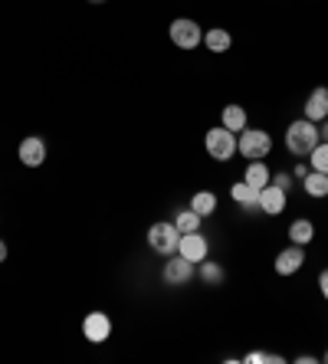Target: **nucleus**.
I'll return each mask as SVG.
<instances>
[{"mask_svg":"<svg viewBox=\"0 0 328 364\" xmlns=\"http://www.w3.org/2000/svg\"><path fill=\"white\" fill-rule=\"evenodd\" d=\"M319 141H322L319 125L309 122V119H299V122H292V125L286 128V151L295 154V158H309V151Z\"/></svg>","mask_w":328,"mask_h":364,"instance_id":"f257e3e1","label":"nucleus"},{"mask_svg":"<svg viewBox=\"0 0 328 364\" xmlns=\"http://www.w3.org/2000/svg\"><path fill=\"white\" fill-rule=\"evenodd\" d=\"M273 151V135L263 132V128H250L246 125L240 135H236V154H243L250 161H263L266 154Z\"/></svg>","mask_w":328,"mask_h":364,"instance_id":"f03ea898","label":"nucleus"},{"mask_svg":"<svg viewBox=\"0 0 328 364\" xmlns=\"http://www.w3.org/2000/svg\"><path fill=\"white\" fill-rule=\"evenodd\" d=\"M203 148H207V154H211L213 161H220V164L233 161V154H236V132H230V128H223V125L211 128V132L203 135Z\"/></svg>","mask_w":328,"mask_h":364,"instance_id":"7ed1b4c3","label":"nucleus"},{"mask_svg":"<svg viewBox=\"0 0 328 364\" xmlns=\"http://www.w3.org/2000/svg\"><path fill=\"white\" fill-rule=\"evenodd\" d=\"M177 243H181V230L174 227V220H158L148 227V246L158 256H174Z\"/></svg>","mask_w":328,"mask_h":364,"instance_id":"20e7f679","label":"nucleus"},{"mask_svg":"<svg viewBox=\"0 0 328 364\" xmlns=\"http://www.w3.org/2000/svg\"><path fill=\"white\" fill-rule=\"evenodd\" d=\"M168 36H171V43H174L177 50H197V46L203 43V30H201V23H197V20H191V17H177V20H171Z\"/></svg>","mask_w":328,"mask_h":364,"instance_id":"39448f33","label":"nucleus"},{"mask_svg":"<svg viewBox=\"0 0 328 364\" xmlns=\"http://www.w3.org/2000/svg\"><path fill=\"white\" fill-rule=\"evenodd\" d=\"M194 276H197V263L184 259L181 253L164 256V269H161V279H164V286L181 289V286H187V282H191Z\"/></svg>","mask_w":328,"mask_h":364,"instance_id":"423d86ee","label":"nucleus"},{"mask_svg":"<svg viewBox=\"0 0 328 364\" xmlns=\"http://www.w3.org/2000/svg\"><path fill=\"white\" fill-rule=\"evenodd\" d=\"M177 253L184 256V259H191V263H203V259L211 256V240L203 237L201 230H194V233H181Z\"/></svg>","mask_w":328,"mask_h":364,"instance_id":"0eeeda50","label":"nucleus"},{"mask_svg":"<svg viewBox=\"0 0 328 364\" xmlns=\"http://www.w3.org/2000/svg\"><path fill=\"white\" fill-rule=\"evenodd\" d=\"M109 335H112V315L89 312L83 318V338L89 345H102V341H109Z\"/></svg>","mask_w":328,"mask_h":364,"instance_id":"6e6552de","label":"nucleus"},{"mask_svg":"<svg viewBox=\"0 0 328 364\" xmlns=\"http://www.w3.org/2000/svg\"><path fill=\"white\" fill-rule=\"evenodd\" d=\"M17 158L23 168H43L46 164V141L40 135H26L17 144Z\"/></svg>","mask_w":328,"mask_h":364,"instance_id":"1a4fd4ad","label":"nucleus"},{"mask_svg":"<svg viewBox=\"0 0 328 364\" xmlns=\"http://www.w3.org/2000/svg\"><path fill=\"white\" fill-rule=\"evenodd\" d=\"M305 266V246L289 243L282 253L276 256V272L279 276H295V272Z\"/></svg>","mask_w":328,"mask_h":364,"instance_id":"9d476101","label":"nucleus"},{"mask_svg":"<svg viewBox=\"0 0 328 364\" xmlns=\"http://www.w3.org/2000/svg\"><path fill=\"white\" fill-rule=\"evenodd\" d=\"M302 112H305V119L315 122V125H322V122L328 119V89L325 85H315V89H312Z\"/></svg>","mask_w":328,"mask_h":364,"instance_id":"9b49d317","label":"nucleus"},{"mask_svg":"<svg viewBox=\"0 0 328 364\" xmlns=\"http://www.w3.org/2000/svg\"><path fill=\"white\" fill-rule=\"evenodd\" d=\"M286 197H289L286 191H282V187H276L270 181V184L260 191V210L270 213V217H279V213L286 210Z\"/></svg>","mask_w":328,"mask_h":364,"instance_id":"f8f14e48","label":"nucleus"},{"mask_svg":"<svg viewBox=\"0 0 328 364\" xmlns=\"http://www.w3.org/2000/svg\"><path fill=\"white\" fill-rule=\"evenodd\" d=\"M230 197H233L243 210H260V187H253V184H246V181H236L233 187H230Z\"/></svg>","mask_w":328,"mask_h":364,"instance_id":"ddd939ff","label":"nucleus"},{"mask_svg":"<svg viewBox=\"0 0 328 364\" xmlns=\"http://www.w3.org/2000/svg\"><path fill=\"white\" fill-rule=\"evenodd\" d=\"M220 125L230 128V132H236V135H240V132H243V128L250 125V115H246L243 105H227V109H223V115H220Z\"/></svg>","mask_w":328,"mask_h":364,"instance_id":"4468645a","label":"nucleus"},{"mask_svg":"<svg viewBox=\"0 0 328 364\" xmlns=\"http://www.w3.org/2000/svg\"><path fill=\"white\" fill-rule=\"evenodd\" d=\"M203 46L211 53H227L230 46H233V36H230L223 26H211V30L203 33Z\"/></svg>","mask_w":328,"mask_h":364,"instance_id":"2eb2a0df","label":"nucleus"},{"mask_svg":"<svg viewBox=\"0 0 328 364\" xmlns=\"http://www.w3.org/2000/svg\"><path fill=\"white\" fill-rule=\"evenodd\" d=\"M197 279L203 286H220V282L227 279V269L220 263H213V259H203V263H197Z\"/></svg>","mask_w":328,"mask_h":364,"instance_id":"dca6fc26","label":"nucleus"},{"mask_svg":"<svg viewBox=\"0 0 328 364\" xmlns=\"http://www.w3.org/2000/svg\"><path fill=\"white\" fill-rule=\"evenodd\" d=\"M312 237H315V223L299 217V220L289 223V243H299V246H309Z\"/></svg>","mask_w":328,"mask_h":364,"instance_id":"f3484780","label":"nucleus"},{"mask_svg":"<svg viewBox=\"0 0 328 364\" xmlns=\"http://www.w3.org/2000/svg\"><path fill=\"white\" fill-rule=\"evenodd\" d=\"M302 187L305 194L315 197V200H322V197H328V174H322V171H309L302 178Z\"/></svg>","mask_w":328,"mask_h":364,"instance_id":"a211bd4d","label":"nucleus"},{"mask_svg":"<svg viewBox=\"0 0 328 364\" xmlns=\"http://www.w3.org/2000/svg\"><path fill=\"white\" fill-rule=\"evenodd\" d=\"M174 227L181 230V233H194V230H201L203 227V217L194 207H184V210H177L174 213Z\"/></svg>","mask_w":328,"mask_h":364,"instance_id":"6ab92c4d","label":"nucleus"},{"mask_svg":"<svg viewBox=\"0 0 328 364\" xmlns=\"http://www.w3.org/2000/svg\"><path fill=\"white\" fill-rule=\"evenodd\" d=\"M243 181H246V184H253V187H260V191H263V187L270 184V168H266L263 161H250V164H246Z\"/></svg>","mask_w":328,"mask_h":364,"instance_id":"aec40b11","label":"nucleus"},{"mask_svg":"<svg viewBox=\"0 0 328 364\" xmlns=\"http://www.w3.org/2000/svg\"><path fill=\"white\" fill-rule=\"evenodd\" d=\"M191 207L201 217H211V213H217V194H211V191H197V194L191 197Z\"/></svg>","mask_w":328,"mask_h":364,"instance_id":"412c9836","label":"nucleus"},{"mask_svg":"<svg viewBox=\"0 0 328 364\" xmlns=\"http://www.w3.org/2000/svg\"><path fill=\"white\" fill-rule=\"evenodd\" d=\"M309 168L312 171H322V174H328V141H319L315 148L309 151Z\"/></svg>","mask_w":328,"mask_h":364,"instance_id":"4be33fe9","label":"nucleus"},{"mask_svg":"<svg viewBox=\"0 0 328 364\" xmlns=\"http://www.w3.org/2000/svg\"><path fill=\"white\" fill-rule=\"evenodd\" d=\"M243 361H246V364H263V361L282 364V361H286V358H282V355H266V351H250V355H246Z\"/></svg>","mask_w":328,"mask_h":364,"instance_id":"5701e85b","label":"nucleus"},{"mask_svg":"<svg viewBox=\"0 0 328 364\" xmlns=\"http://www.w3.org/2000/svg\"><path fill=\"white\" fill-rule=\"evenodd\" d=\"M273 184H276V187H282V191H286V194H289V191H292V174H289V171H279V174H273Z\"/></svg>","mask_w":328,"mask_h":364,"instance_id":"b1692460","label":"nucleus"},{"mask_svg":"<svg viewBox=\"0 0 328 364\" xmlns=\"http://www.w3.org/2000/svg\"><path fill=\"white\" fill-rule=\"evenodd\" d=\"M309 171H312V168H309V161H295V168H292V171H289V174H292V178H295V181H302V178H305V174H309Z\"/></svg>","mask_w":328,"mask_h":364,"instance_id":"393cba45","label":"nucleus"},{"mask_svg":"<svg viewBox=\"0 0 328 364\" xmlns=\"http://www.w3.org/2000/svg\"><path fill=\"white\" fill-rule=\"evenodd\" d=\"M319 289H322V299L328 302V269H322V272H319Z\"/></svg>","mask_w":328,"mask_h":364,"instance_id":"a878e982","label":"nucleus"},{"mask_svg":"<svg viewBox=\"0 0 328 364\" xmlns=\"http://www.w3.org/2000/svg\"><path fill=\"white\" fill-rule=\"evenodd\" d=\"M7 253H10V250H7V240H0V263H7Z\"/></svg>","mask_w":328,"mask_h":364,"instance_id":"bb28decb","label":"nucleus"},{"mask_svg":"<svg viewBox=\"0 0 328 364\" xmlns=\"http://www.w3.org/2000/svg\"><path fill=\"white\" fill-rule=\"evenodd\" d=\"M295 361H299V364H315V361H319V358H315V355H299V358H295Z\"/></svg>","mask_w":328,"mask_h":364,"instance_id":"cd10ccee","label":"nucleus"},{"mask_svg":"<svg viewBox=\"0 0 328 364\" xmlns=\"http://www.w3.org/2000/svg\"><path fill=\"white\" fill-rule=\"evenodd\" d=\"M319 135H322V141H328V119L319 125Z\"/></svg>","mask_w":328,"mask_h":364,"instance_id":"c85d7f7f","label":"nucleus"},{"mask_svg":"<svg viewBox=\"0 0 328 364\" xmlns=\"http://www.w3.org/2000/svg\"><path fill=\"white\" fill-rule=\"evenodd\" d=\"M89 4H95V7H99V4H105V0H89Z\"/></svg>","mask_w":328,"mask_h":364,"instance_id":"c756f323","label":"nucleus"},{"mask_svg":"<svg viewBox=\"0 0 328 364\" xmlns=\"http://www.w3.org/2000/svg\"><path fill=\"white\" fill-rule=\"evenodd\" d=\"M322 361H325V364H328V351H325V355H322Z\"/></svg>","mask_w":328,"mask_h":364,"instance_id":"7c9ffc66","label":"nucleus"}]
</instances>
